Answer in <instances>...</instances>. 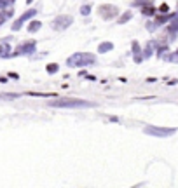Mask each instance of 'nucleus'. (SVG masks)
<instances>
[{"mask_svg": "<svg viewBox=\"0 0 178 188\" xmlns=\"http://www.w3.org/2000/svg\"><path fill=\"white\" fill-rule=\"evenodd\" d=\"M49 106L52 108H79V106H91V103L84 101V99H75V97H61V99L49 101Z\"/></svg>", "mask_w": 178, "mask_h": 188, "instance_id": "f257e3e1", "label": "nucleus"}, {"mask_svg": "<svg viewBox=\"0 0 178 188\" xmlns=\"http://www.w3.org/2000/svg\"><path fill=\"white\" fill-rule=\"evenodd\" d=\"M98 12L101 14V18H105V19H110V18H115L119 11H117V7L114 5H100L98 7Z\"/></svg>", "mask_w": 178, "mask_h": 188, "instance_id": "f03ea898", "label": "nucleus"}, {"mask_svg": "<svg viewBox=\"0 0 178 188\" xmlns=\"http://www.w3.org/2000/svg\"><path fill=\"white\" fill-rule=\"evenodd\" d=\"M70 23H72L70 16H59V18H56V19H54V28H58V30H63V28H66Z\"/></svg>", "mask_w": 178, "mask_h": 188, "instance_id": "7ed1b4c3", "label": "nucleus"}, {"mask_svg": "<svg viewBox=\"0 0 178 188\" xmlns=\"http://www.w3.org/2000/svg\"><path fill=\"white\" fill-rule=\"evenodd\" d=\"M145 132H149V134H157V136H168L171 134V129H156V127H147Z\"/></svg>", "mask_w": 178, "mask_h": 188, "instance_id": "20e7f679", "label": "nucleus"}, {"mask_svg": "<svg viewBox=\"0 0 178 188\" xmlns=\"http://www.w3.org/2000/svg\"><path fill=\"white\" fill-rule=\"evenodd\" d=\"M77 63H93V58H80V56H77V58L68 59V64H77Z\"/></svg>", "mask_w": 178, "mask_h": 188, "instance_id": "39448f33", "label": "nucleus"}, {"mask_svg": "<svg viewBox=\"0 0 178 188\" xmlns=\"http://www.w3.org/2000/svg\"><path fill=\"white\" fill-rule=\"evenodd\" d=\"M39 26H40V23H37V21H33V23L30 25V31H37V30H39Z\"/></svg>", "mask_w": 178, "mask_h": 188, "instance_id": "423d86ee", "label": "nucleus"}, {"mask_svg": "<svg viewBox=\"0 0 178 188\" xmlns=\"http://www.w3.org/2000/svg\"><path fill=\"white\" fill-rule=\"evenodd\" d=\"M56 70H58V64H49V66H47V71H49V73H54Z\"/></svg>", "mask_w": 178, "mask_h": 188, "instance_id": "0eeeda50", "label": "nucleus"}, {"mask_svg": "<svg viewBox=\"0 0 178 188\" xmlns=\"http://www.w3.org/2000/svg\"><path fill=\"white\" fill-rule=\"evenodd\" d=\"M129 18H131V14H126V16H122L121 19H119V23H124V21H128Z\"/></svg>", "mask_w": 178, "mask_h": 188, "instance_id": "6e6552de", "label": "nucleus"}, {"mask_svg": "<svg viewBox=\"0 0 178 188\" xmlns=\"http://www.w3.org/2000/svg\"><path fill=\"white\" fill-rule=\"evenodd\" d=\"M143 11H145V14H152V11H154V9H152V7H145Z\"/></svg>", "mask_w": 178, "mask_h": 188, "instance_id": "1a4fd4ad", "label": "nucleus"}, {"mask_svg": "<svg viewBox=\"0 0 178 188\" xmlns=\"http://www.w3.org/2000/svg\"><path fill=\"white\" fill-rule=\"evenodd\" d=\"M82 14H89V7H82Z\"/></svg>", "mask_w": 178, "mask_h": 188, "instance_id": "9d476101", "label": "nucleus"}, {"mask_svg": "<svg viewBox=\"0 0 178 188\" xmlns=\"http://www.w3.org/2000/svg\"><path fill=\"white\" fill-rule=\"evenodd\" d=\"M2 21H4V18H2V16H0V23H2Z\"/></svg>", "mask_w": 178, "mask_h": 188, "instance_id": "9b49d317", "label": "nucleus"}]
</instances>
